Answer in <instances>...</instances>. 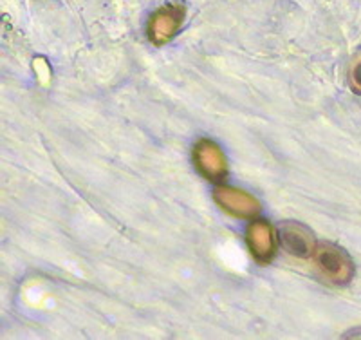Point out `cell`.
<instances>
[{
	"label": "cell",
	"instance_id": "5",
	"mask_svg": "<svg viewBox=\"0 0 361 340\" xmlns=\"http://www.w3.org/2000/svg\"><path fill=\"white\" fill-rule=\"evenodd\" d=\"M246 241L250 246V252L255 259L262 264L273 261V257L279 252V239H276L275 230L267 221H253L247 226Z\"/></svg>",
	"mask_w": 361,
	"mask_h": 340
},
{
	"label": "cell",
	"instance_id": "4",
	"mask_svg": "<svg viewBox=\"0 0 361 340\" xmlns=\"http://www.w3.org/2000/svg\"><path fill=\"white\" fill-rule=\"evenodd\" d=\"M185 20V8L179 4H169L156 9L148 20V38L156 45H163L179 33Z\"/></svg>",
	"mask_w": 361,
	"mask_h": 340
},
{
	"label": "cell",
	"instance_id": "6",
	"mask_svg": "<svg viewBox=\"0 0 361 340\" xmlns=\"http://www.w3.org/2000/svg\"><path fill=\"white\" fill-rule=\"evenodd\" d=\"M280 242H282L283 250L291 254L293 257L307 259L312 257L316 252L314 235L300 223L280 225Z\"/></svg>",
	"mask_w": 361,
	"mask_h": 340
},
{
	"label": "cell",
	"instance_id": "2",
	"mask_svg": "<svg viewBox=\"0 0 361 340\" xmlns=\"http://www.w3.org/2000/svg\"><path fill=\"white\" fill-rule=\"evenodd\" d=\"M193 163L212 183H222L228 176V163L222 148L214 140L202 138L193 147Z\"/></svg>",
	"mask_w": 361,
	"mask_h": 340
},
{
	"label": "cell",
	"instance_id": "3",
	"mask_svg": "<svg viewBox=\"0 0 361 340\" xmlns=\"http://www.w3.org/2000/svg\"><path fill=\"white\" fill-rule=\"evenodd\" d=\"M214 197L217 201V205L233 218L250 219L260 213L259 199L247 194L246 190L235 189L230 184H219L217 189L214 190Z\"/></svg>",
	"mask_w": 361,
	"mask_h": 340
},
{
	"label": "cell",
	"instance_id": "7",
	"mask_svg": "<svg viewBox=\"0 0 361 340\" xmlns=\"http://www.w3.org/2000/svg\"><path fill=\"white\" fill-rule=\"evenodd\" d=\"M350 83L356 93H361V57L354 61L353 69H350Z\"/></svg>",
	"mask_w": 361,
	"mask_h": 340
},
{
	"label": "cell",
	"instance_id": "1",
	"mask_svg": "<svg viewBox=\"0 0 361 340\" xmlns=\"http://www.w3.org/2000/svg\"><path fill=\"white\" fill-rule=\"evenodd\" d=\"M312 257H314L316 270L327 283L341 286V284L350 283L354 277L353 259L340 246L331 245V242L316 246Z\"/></svg>",
	"mask_w": 361,
	"mask_h": 340
}]
</instances>
